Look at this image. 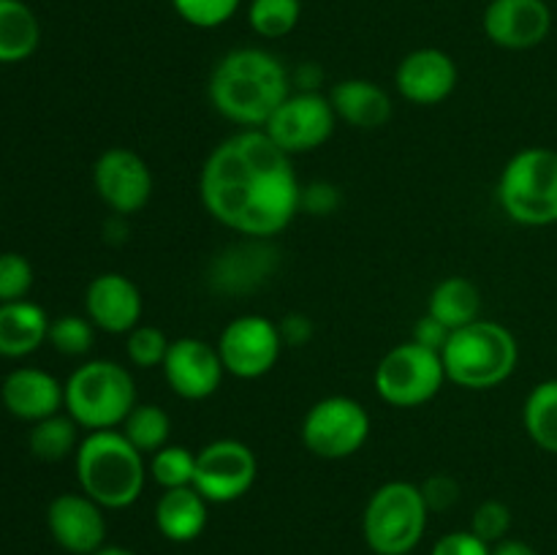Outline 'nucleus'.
Masks as SVG:
<instances>
[{
	"label": "nucleus",
	"instance_id": "obj_1",
	"mask_svg": "<svg viewBox=\"0 0 557 555\" xmlns=\"http://www.w3.org/2000/svg\"><path fill=\"white\" fill-rule=\"evenodd\" d=\"M205 210L243 237L272 239L302 210L288 152L264 128H243L207 156L199 177Z\"/></svg>",
	"mask_w": 557,
	"mask_h": 555
},
{
	"label": "nucleus",
	"instance_id": "obj_2",
	"mask_svg": "<svg viewBox=\"0 0 557 555\" xmlns=\"http://www.w3.org/2000/svg\"><path fill=\"white\" fill-rule=\"evenodd\" d=\"M292 92L281 60L267 49L243 47L223 54L207 82L212 109L239 128H264Z\"/></svg>",
	"mask_w": 557,
	"mask_h": 555
},
{
	"label": "nucleus",
	"instance_id": "obj_3",
	"mask_svg": "<svg viewBox=\"0 0 557 555\" xmlns=\"http://www.w3.org/2000/svg\"><path fill=\"white\" fill-rule=\"evenodd\" d=\"M76 482L103 509H125L139 501L147 482V460L117 430H90L74 455Z\"/></svg>",
	"mask_w": 557,
	"mask_h": 555
},
{
	"label": "nucleus",
	"instance_id": "obj_4",
	"mask_svg": "<svg viewBox=\"0 0 557 555\" xmlns=\"http://www.w3.org/2000/svg\"><path fill=\"white\" fill-rule=\"evenodd\" d=\"M446 381L460 390H495L511 379L520 362V343L509 326L498 321L476 319L449 335L444 351Z\"/></svg>",
	"mask_w": 557,
	"mask_h": 555
},
{
	"label": "nucleus",
	"instance_id": "obj_5",
	"mask_svg": "<svg viewBox=\"0 0 557 555\" xmlns=\"http://www.w3.org/2000/svg\"><path fill=\"white\" fill-rule=\"evenodd\" d=\"M65 390V414L74 417L79 428L90 430H117L136 406L134 375L128 368L114 359H90L79 365Z\"/></svg>",
	"mask_w": 557,
	"mask_h": 555
},
{
	"label": "nucleus",
	"instance_id": "obj_6",
	"mask_svg": "<svg viewBox=\"0 0 557 555\" xmlns=\"http://www.w3.org/2000/svg\"><path fill=\"white\" fill-rule=\"evenodd\" d=\"M498 201L520 226L557 223V150L525 147L506 161L498 177Z\"/></svg>",
	"mask_w": 557,
	"mask_h": 555
},
{
	"label": "nucleus",
	"instance_id": "obj_7",
	"mask_svg": "<svg viewBox=\"0 0 557 555\" xmlns=\"http://www.w3.org/2000/svg\"><path fill=\"white\" fill-rule=\"evenodd\" d=\"M430 506L422 488L411 482H386L370 495L362 515V536L375 555H408L428 531Z\"/></svg>",
	"mask_w": 557,
	"mask_h": 555
},
{
	"label": "nucleus",
	"instance_id": "obj_8",
	"mask_svg": "<svg viewBox=\"0 0 557 555\" xmlns=\"http://www.w3.org/2000/svg\"><path fill=\"white\" fill-rule=\"evenodd\" d=\"M446 381L438 351L406 341L384 354L375 365L373 384L384 403L395 408H417L433 400Z\"/></svg>",
	"mask_w": 557,
	"mask_h": 555
},
{
	"label": "nucleus",
	"instance_id": "obj_9",
	"mask_svg": "<svg viewBox=\"0 0 557 555\" xmlns=\"http://www.w3.org/2000/svg\"><path fill=\"white\" fill-rule=\"evenodd\" d=\"M299 435L310 455L321 460H346L368 444L370 414L348 395L321 397L302 417Z\"/></svg>",
	"mask_w": 557,
	"mask_h": 555
},
{
	"label": "nucleus",
	"instance_id": "obj_10",
	"mask_svg": "<svg viewBox=\"0 0 557 555\" xmlns=\"http://www.w3.org/2000/svg\"><path fill=\"white\" fill-rule=\"evenodd\" d=\"M337 128L330 96L319 90L288 92L264 125V134L288 156H302L324 147Z\"/></svg>",
	"mask_w": 557,
	"mask_h": 555
},
{
	"label": "nucleus",
	"instance_id": "obj_11",
	"mask_svg": "<svg viewBox=\"0 0 557 555\" xmlns=\"http://www.w3.org/2000/svg\"><path fill=\"white\" fill-rule=\"evenodd\" d=\"M215 348L228 375L253 381L275 368L283 351V337L272 319L259 313H245L223 326Z\"/></svg>",
	"mask_w": 557,
	"mask_h": 555
},
{
	"label": "nucleus",
	"instance_id": "obj_12",
	"mask_svg": "<svg viewBox=\"0 0 557 555\" xmlns=\"http://www.w3.org/2000/svg\"><path fill=\"white\" fill-rule=\"evenodd\" d=\"M259 479V460L245 441L218 439L196 452L194 488L210 504H232L250 493Z\"/></svg>",
	"mask_w": 557,
	"mask_h": 555
},
{
	"label": "nucleus",
	"instance_id": "obj_13",
	"mask_svg": "<svg viewBox=\"0 0 557 555\" xmlns=\"http://www.w3.org/2000/svg\"><path fill=\"white\" fill-rule=\"evenodd\" d=\"M92 188L114 215H136L152 199V172L139 152L109 147L92 166Z\"/></svg>",
	"mask_w": 557,
	"mask_h": 555
},
{
	"label": "nucleus",
	"instance_id": "obj_14",
	"mask_svg": "<svg viewBox=\"0 0 557 555\" xmlns=\"http://www.w3.org/2000/svg\"><path fill=\"white\" fill-rule=\"evenodd\" d=\"M163 379L183 400H207L218 392L226 368L212 343L201 337H177L161 365Z\"/></svg>",
	"mask_w": 557,
	"mask_h": 555
},
{
	"label": "nucleus",
	"instance_id": "obj_15",
	"mask_svg": "<svg viewBox=\"0 0 557 555\" xmlns=\"http://www.w3.org/2000/svg\"><path fill=\"white\" fill-rule=\"evenodd\" d=\"M553 30L547 0H490L484 9V33L500 49L522 52L544 41Z\"/></svg>",
	"mask_w": 557,
	"mask_h": 555
},
{
	"label": "nucleus",
	"instance_id": "obj_16",
	"mask_svg": "<svg viewBox=\"0 0 557 555\" xmlns=\"http://www.w3.org/2000/svg\"><path fill=\"white\" fill-rule=\"evenodd\" d=\"M47 526L54 542L71 555H92L107 544L103 506L85 493H63L49 504Z\"/></svg>",
	"mask_w": 557,
	"mask_h": 555
},
{
	"label": "nucleus",
	"instance_id": "obj_17",
	"mask_svg": "<svg viewBox=\"0 0 557 555\" xmlns=\"http://www.w3.org/2000/svg\"><path fill=\"white\" fill-rule=\"evenodd\" d=\"M141 292L123 272H101L85 288V316L96 330L109 335H128L141 324Z\"/></svg>",
	"mask_w": 557,
	"mask_h": 555
},
{
	"label": "nucleus",
	"instance_id": "obj_18",
	"mask_svg": "<svg viewBox=\"0 0 557 555\" xmlns=\"http://www.w3.org/2000/svg\"><path fill=\"white\" fill-rule=\"evenodd\" d=\"M460 71L455 58L444 49H413L400 60L395 71V85L406 101L417 107H435L455 92Z\"/></svg>",
	"mask_w": 557,
	"mask_h": 555
},
{
	"label": "nucleus",
	"instance_id": "obj_19",
	"mask_svg": "<svg viewBox=\"0 0 557 555\" xmlns=\"http://www.w3.org/2000/svg\"><path fill=\"white\" fill-rule=\"evenodd\" d=\"M0 400L11 417L33 424L63 411L65 390L47 370L16 368L0 384Z\"/></svg>",
	"mask_w": 557,
	"mask_h": 555
},
{
	"label": "nucleus",
	"instance_id": "obj_20",
	"mask_svg": "<svg viewBox=\"0 0 557 555\" xmlns=\"http://www.w3.org/2000/svg\"><path fill=\"white\" fill-rule=\"evenodd\" d=\"M275 256L277 250L267 239L248 237V243L232 245L212 259L210 286L221 294L253 292L272 275Z\"/></svg>",
	"mask_w": 557,
	"mask_h": 555
},
{
	"label": "nucleus",
	"instance_id": "obj_21",
	"mask_svg": "<svg viewBox=\"0 0 557 555\" xmlns=\"http://www.w3.org/2000/svg\"><path fill=\"white\" fill-rule=\"evenodd\" d=\"M337 120L359 131H375L389 123L392 98L379 82L343 79L330 92Z\"/></svg>",
	"mask_w": 557,
	"mask_h": 555
},
{
	"label": "nucleus",
	"instance_id": "obj_22",
	"mask_svg": "<svg viewBox=\"0 0 557 555\" xmlns=\"http://www.w3.org/2000/svg\"><path fill=\"white\" fill-rule=\"evenodd\" d=\"M210 501L188 484V488H174L163 490L161 498L156 504V526L161 531V536H166L169 542H194L201 536V531L207 528V515H210Z\"/></svg>",
	"mask_w": 557,
	"mask_h": 555
},
{
	"label": "nucleus",
	"instance_id": "obj_23",
	"mask_svg": "<svg viewBox=\"0 0 557 555\" xmlns=\"http://www.w3.org/2000/svg\"><path fill=\"white\" fill-rule=\"evenodd\" d=\"M49 337V316L30 299L0 305V357L20 359L41 348Z\"/></svg>",
	"mask_w": 557,
	"mask_h": 555
},
{
	"label": "nucleus",
	"instance_id": "obj_24",
	"mask_svg": "<svg viewBox=\"0 0 557 555\" xmlns=\"http://www.w3.org/2000/svg\"><path fill=\"white\" fill-rule=\"evenodd\" d=\"M428 313L455 332L460 330V326H468L476 319H482V316H479L482 313V292H479L476 283L468 281V278L462 275L444 278V281L430 292Z\"/></svg>",
	"mask_w": 557,
	"mask_h": 555
},
{
	"label": "nucleus",
	"instance_id": "obj_25",
	"mask_svg": "<svg viewBox=\"0 0 557 555\" xmlns=\"http://www.w3.org/2000/svg\"><path fill=\"white\" fill-rule=\"evenodd\" d=\"M41 44V25L22 0H0V63H22Z\"/></svg>",
	"mask_w": 557,
	"mask_h": 555
},
{
	"label": "nucleus",
	"instance_id": "obj_26",
	"mask_svg": "<svg viewBox=\"0 0 557 555\" xmlns=\"http://www.w3.org/2000/svg\"><path fill=\"white\" fill-rule=\"evenodd\" d=\"M79 441V424L74 422L71 414L63 411L52 414L41 422H33L30 433H27V446H30L33 457L44 462H60L76 455Z\"/></svg>",
	"mask_w": 557,
	"mask_h": 555
},
{
	"label": "nucleus",
	"instance_id": "obj_27",
	"mask_svg": "<svg viewBox=\"0 0 557 555\" xmlns=\"http://www.w3.org/2000/svg\"><path fill=\"white\" fill-rule=\"evenodd\" d=\"M522 424L539 449L557 455V379L542 381L528 392Z\"/></svg>",
	"mask_w": 557,
	"mask_h": 555
},
{
	"label": "nucleus",
	"instance_id": "obj_28",
	"mask_svg": "<svg viewBox=\"0 0 557 555\" xmlns=\"http://www.w3.org/2000/svg\"><path fill=\"white\" fill-rule=\"evenodd\" d=\"M120 433L145 457L156 455L158 449H163L169 444L172 417L158 403H136L128 417H125V422L120 424Z\"/></svg>",
	"mask_w": 557,
	"mask_h": 555
},
{
	"label": "nucleus",
	"instance_id": "obj_29",
	"mask_svg": "<svg viewBox=\"0 0 557 555\" xmlns=\"http://www.w3.org/2000/svg\"><path fill=\"white\" fill-rule=\"evenodd\" d=\"M302 3L299 0H250L248 22L261 38H283L299 25Z\"/></svg>",
	"mask_w": 557,
	"mask_h": 555
},
{
	"label": "nucleus",
	"instance_id": "obj_30",
	"mask_svg": "<svg viewBox=\"0 0 557 555\" xmlns=\"http://www.w3.org/2000/svg\"><path fill=\"white\" fill-rule=\"evenodd\" d=\"M150 477L161 484L163 490L188 488L194 484L196 471V452H190L183 444H166L150 455V466H147Z\"/></svg>",
	"mask_w": 557,
	"mask_h": 555
},
{
	"label": "nucleus",
	"instance_id": "obj_31",
	"mask_svg": "<svg viewBox=\"0 0 557 555\" xmlns=\"http://www.w3.org/2000/svg\"><path fill=\"white\" fill-rule=\"evenodd\" d=\"M52 348L63 357H85L96 343V324L87 316L65 313L49 321V337Z\"/></svg>",
	"mask_w": 557,
	"mask_h": 555
},
{
	"label": "nucleus",
	"instance_id": "obj_32",
	"mask_svg": "<svg viewBox=\"0 0 557 555\" xmlns=\"http://www.w3.org/2000/svg\"><path fill=\"white\" fill-rule=\"evenodd\" d=\"M169 346H172V341L166 337V332L152 324H139L125 335V354H128L131 365L141 370L161 368Z\"/></svg>",
	"mask_w": 557,
	"mask_h": 555
},
{
	"label": "nucleus",
	"instance_id": "obj_33",
	"mask_svg": "<svg viewBox=\"0 0 557 555\" xmlns=\"http://www.w3.org/2000/svg\"><path fill=\"white\" fill-rule=\"evenodd\" d=\"M243 0H172L174 11L183 16L188 25L210 30V27H221L237 14Z\"/></svg>",
	"mask_w": 557,
	"mask_h": 555
},
{
	"label": "nucleus",
	"instance_id": "obj_34",
	"mask_svg": "<svg viewBox=\"0 0 557 555\" xmlns=\"http://www.w3.org/2000/svg\"><path fill=\"white\" fill-rule=\"evenodd\" d=\"M33 288V264L22 254H0V305L25 299Z\"/></svg>",
	"mask_w": 557,
	"mask_h": 555
},
{
	"label": "nucleus",
	"instance_id": "obj_35",
	"mask_svg": "<svg viewBox=\"0 0 557 555\" xmlns=\"http://www.w3.org/2000/svg\"><path fill=\"white\" fill-rule=\"evenodd\" d=\"M511 528V509L504 501H484L476 506V511L471 515V531L479 539H484L487 544H498L509 536Z\"/></svg>",
	"mask_w": 557,
	"mask_h": 555
},
{
	"label": "nucleus",
	"instance_id": "obj_36",
	"mask_svg": "<svg viewBox=\"0 0 557 555\" xmlns=\"http://www.w3.org/2000/svg\"><path fill=\"white\" fill-rule=\"evenodd\" d=\"M430 555H493V544L479 539L476 533L468 528V531L444 533V536L433 544V553Z\"/></svg>",
	"mask_w": 557,
	"mask_h": 555
},
{
	"label": "nucleus",
	"instance_id": "obj_37",
	"mask_svg": "<svg viewBox=\"0 0 557 555\" xmlns=\"http://www.w3.org/2000/svg\"><path fill=\"white\" fill-rule=\"evenodd\" d=\"M341 205V194L330 183H310L302 185V210L310 215H330Z\"/></svg>",
	"mask_w": 557,
	"mask_h": 555
},
{
	"label": "nucleus",
	"instance_id": "obj_38",
	"mask_svg": "<svg viewBox=\"0 0 557 555\" xmlns=\"http://www.w3.org/2000/svg\"><path fill=\"white\" fill-rule=\"evenodd\" d=\"M422 495L424 501H428L430 511H444L455 504L457 495H460V488H457L455 479L446 477V473H435L433 479H428V482L422 484Z\"/></svg>",
	"mask_w": 557,
	"mask_h": 555
},
{
	"label": "nucleus",
	"instance_id": "obj_39",
	"mask_svg": "<svg viewBox=\"0 0 557 555\" xmlns=\"http://www.w3.org/2000/svg\"><path fill=\"white\" fill-rule=\"evenodd\" d=\"M451 330L446 324H441L438 319H433L430 313H424L422 319L417 321V326H413V335L411 341L419 343V346L430 348V351H444L446 341H449Z\"/></svg>",
	"mask_w": 557,
	"mask_h": 555
},
{
	"label": "nucleus",
	"instance_id": "obj_40",
	"mask_svg": "<svg viewBox=\"0 0 557 555\" xmlns=\"http://www.w3.org/2000/svg\"><path fill=\"white\" fill-rule=\"evenodd\" d=\"M277 330H281L283 346H305L313 337V321L302 313H288L277 321Z\"/></svg>",
	"mask_w": 557,
	"mask_h": 555
},
{
	"label": "nucleus",
	"instance_id": "obj_41",
	"mask_svg": "<svg viewBox=\"0 0 557 555\" xmlns=\"http://www.w3.org/2000/svg\"><path fill=\"white\" fill-rule=\"evenodd\" d=\"M493 555H539V550L522 539H504V542L493 544Z\"/></svg>",
	"mask_w": 557,
	"mask_h": 555
},
{
	"label": "nucleus",
	"instance_id": "obj_42",
	"mask_svg": "<svg viewBox=\"0 0 557 555\" xmlns=\"http://www.w3.org/2000/svg\"><path fill=\"white\" fill-rule=\"evenodd\" d=\"M92 555H134V553H131V550H125V547H117V544H103V547L96 550Z\"/></svg>",
	"mask_w": 557,
	"mask_h": 555
}]
</instances>
